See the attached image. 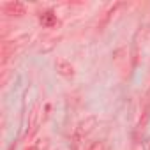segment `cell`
Wrapping results in <instances>:
<instances>
[{
	"instance_id": "obj_1",
	"label": "cell",
	"mask_w": 150,
	"mask_h": 150,
	"mask_svg": "<svg viewBox=\"0 0 150 150\" xmlns=\"http://www.w3.org/2000/svg\"><path fill=\"white\" fill-rule=\"evenodd\" d=\"M55 67H57L58 74H62V76H65V78H71L72 74H74V67H72V64H71L69 60H65L64 57H58V58L55 60Z\"/></svg>"
},
{
	"instance_id": "obj_2",
	"label": "cell",
	"mask_w": 150,
	"mask_h": 150,
	"mask_svg": "<svg viewBox=\"0 0 150 150\" xmlns=\"http://www.w3.org/2000/svg\"><path fill=\"white\" fill-rule=\"evenodd\" d=\"M39 21H41V25H42L44 28H53V27L58 25L57 14H55L53 11H46V13H42V14L39 16Z\"/></svg>"
},
{
	"instance_id": "obj_3",
	"label": "cell",
	"mask_w": 150,
	"mask_h": 150,
	"mask_svg": "<svg viewBox=\"0 0 150 150\" xmlns=\"http://www.w3.org/2000/svg\"><path fill=\"white\" fill-rule=\"evenodd\" d=\"M94 125H96V118L94 117H90V118H87L85 122H81L80 124V127H78V132H76V138L80 139V138H83V136H87L92 129H94Z\"/></svg>"
},
{
	"instance_id": "obj_4",
	"label": "cell",
	"mask_w": 150,
	"mask_h": 150,
	"mask_svg": "<svg viewBox=\"0 0 150 150\" xmlns=\"http://www.w3.org/2000/svg\"><path fill=\"white\" fill-rule=\"evenodd\" d=\"M6 13L11 16H23L25 14V6L21 2H9L6 4Z\"/></svg>"
},
{
	"instance_id": "obj_5",
	"label": "cell",
	"mask_w": 150,
	"mask_h": 150,
	"mask_svg": "<svg viewBox=\"0 0 150 150\" xmlns=\"http://www.w3.org/2000/svg\"><path fill=\"white\" fill-rule=\"evenodd\" d=\"M87 150H104V145H103L101 141H94V143H92Z\"/></svg>"
},
{
	"instance_id": "obj_6",
	"label": "cell",
	"mask_w": 150,
	"mask_h": 150,
	"mask_svg": "<svg viewBox=\"0 0 150 150\" xmlns=\"http://www.w3.org/2000/svg\"><path fill=\"white\" fill-rule=\"evenodd\" d=\"M11 150H13V148H11Z\"/></svg>"
}]
</instances>
